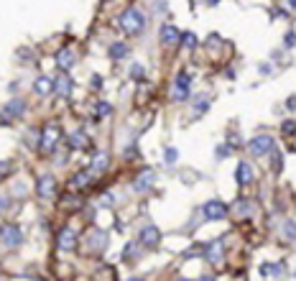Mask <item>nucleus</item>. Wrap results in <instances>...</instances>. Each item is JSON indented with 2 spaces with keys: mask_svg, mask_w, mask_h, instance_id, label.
Wrapping results in <instances>:
<instances>
[{
  "mask_svg": "<svg viewBox=\"0 0 296 281\" xmlns=\"http://www.w3.org/2000/svg\"><path fill=\"white\" fill-rule=\"evenodd\" d=\"M146 23H148V18H146V13L141 8H128L120 16V28L128 33V36H138V33H143Z\"/></svg>",
  "mask_w": 296,
  "mask_h": 281,
  "instance_id": "nucleus-1",
  "label": "nucleus"
},
{
  "mask_svg": "<svg viewBox=\"0 0 296 281\" xmlns=\"http://www.w3.org/2000/svg\"><path fill=\"white\" fill-rule=\"evenodd\" d=\"M248 149L253 156H271V153H276V141H273V136H268V133H260V136H255L250 141Z\"/></svg>",
  "mask_w": 296,
  "mask_h": 281,
  "instance_id": "nucleus-2",
  "label": "nucleus"
},
{
  "mask_svg": "<svg viewBox=\"0 0 296 281\" xmlns=\"http://www.w3.org/2000/svg\"><path fill=\"white\" fill-rule=\"evenodd\" d=\"M59 138H62V130L56 128V126H49V128H43V130H41V141H39V149H41L43 153H51V151L56 149V143H59Z\"/></svg>",
  "mask_w": 296,
  "mask_h": 281,
  "instance_id": "nucleus-3",
  "label": "nucleus"
},
{
  "mask_svg": "<svg viewBox=\"0 0 296 281\" xmlns=\"http://www.w3.org/2000/svg\"><path fill=\"white\" fill-rule=\"evenodd\" d=\"M0 235H3V245H5V248H18V245L23 243V230H21L18 225L5 222L3 230H0Z\"/></svg>",
  "mask_w": 296,
  "mask_h": 281,
  "instance_id": "nucleus-4",
  "label": "nucleus"
},
{
  "mask_svg": "<svg viewBox=\"0 0 296 281\" xmlns=\"http://www.w3.org/2000/svg\"><path fill=\"white\" fill-rule=\"evenodd\" d=\"M189 87H191V74L181 69L176 74V80H174V100L176 103H181V100L189 97Z\"/></svg>",
  "mask_w": 296,
  "mask_h": 281,
  "instance_id": "nucleus-5",
  "label": "nucleus"
},
{
  "mask_svg": "<svg viewBox=\"0 0 296 281\" xmlns=\"http://www.w3.org/2000/svg\"><path fill=\"white\" fill-rule=\"evenodd\" d=\"M202 212H204V220H225L227 205H225L222 199H210V202H204Z\"/></svg>",
  "mask_w": 296,
  "mask_h": 281,
  "instance_id": "nucleus-6",
  "label": "nucleus"
},
{
  "mask_svg": "<svg viewBox=\"0 0 296 281\" xmlns=\"http://www.w3.org/2000/svg\"><path fill=\"white\" fill-rule=\"evenodd\" d=\"M36 192H39V197H41V199H51V197L56 195V179H54L51 174L39 176V182H36Z\"/></svg>",
  "mask_w": 296,
  "mask_h": 281,
  "instance_id": "nucleus-7",
  "label": "nucleus"
},
{
  "mask_svg": "<svg viewBox=\"0 0 296 281\" xmlns=\"http://www.w3.org/2000/svg\"><path fill=\"white\" fill-rule=\"evenodd\" d=\"M23 110H26V103L23 100H18V97H13L10 103H5V108H3V123L8 126L13 118H21L23 115Z\"/></svg>",
  "mask_w": 296,
  "mask_h": 281,
  "instance_id": "nucleus-8",
  "label": "nucleus"
},
{
  "mask_svg": "<svg viewBox=\"0 0 296 281\" xmlns=\"http://www.w3.org/2000/svg\"><path fill=\"white\" fill-rule=\"evenodd\" d=\"M158 240H161V233H158L156 225H146L141 230V245L143 248H156Z\"/></svg>",
  "mask_w": 296,
  "mask_h": 281,
  "instance_id": "nucleus-9",
  "label": "nucleus"
},
{
  "mask_svg": "<svg viewBox=\"0 0 296 281\" xmlns=\"http://www.w3.org/2000/svg\"><path fill=\"white\" fill-rule=\"evenodd\" d=\"M153 179H156V174L151 172V169H146V172H141L138 176H135V182H133V189L138 195H143V192H148V189L153 187Z\"/></svg>",
  "mask_w": 296,
  "mask_h": 281,
  "instance_id": "nucleus-10",
  "label": "nucleus"
},
{
  "mask_svg": "<svg viewBox=\"0 0 296 281\" xmlns=\"http://www.w3.org/2000/svg\"><path fill=\"white\" fill-rule=\"evenodd\" d=\"M56 243H59V248L62 251H74L77 248V233L72 230V228H64L62 233H59V238H56Z\"/></svg>",
  "mask_w": 296,
  "mask_h": 281,
  "instance_id": "nucleus-11",
  "label": "nucleus"
},
{
  "mask_svg": "<svg viewBox=\"0 0 296 281\" xmlns=\"http://www.w3.org/2000/svg\"><path fill=\"white\" fill-rule=\"evenodd\" d=\"M204 256H207V261L220 266L222 263V240H214L210 245H204Z\"/></svg>",
  "mask_w": 296,
  "mask_h": 281,
  "instance_id": "nucleus-12",
  "label": "nucleus"
},
{
  "mask_svg": "<svg viewBox=\"0 0 296 281\" xmlns=\"http://www.w3.org/2000/svg\"><path fill=\"white\" fill-rule=\"evenodd\" d=\"M235 179H237V184H250L253 182V166L248 161H240L235 169Z\"/></svg>",
  "mask_w": 296,
  "mask_h": 281,
  "instance_id": "nucleus-13",
  "label": "nucleus"
},
{
  "mask_svg": "<svg viewBox=\"0 0 296 281\" xmlns=\"http://www.w3.org/2000/svg\"><path fill=\"white\" fill-rule=\"evenodd\" d=\"M33 92H36L39 97H46L54 92V82L49 80V77H36L33 80Z\"/></svg>",
  "mask_w": 296,
  "mask_h": 281,
  "instance_id": "nucleus-14",
  "label": "nucleus"
},
{
  "mask_svg": "<svg viewBox=\"0 0 296 281\" xmlns=\"http://www.w3.org/2000/svg\"><path fill=\"white\" fill-rule=\"evenodd\" d=\"M54 92H56V95H62V97H66V95L72 92V80H69V74H66V72H62L59 77H56Z\"/></svg>",
  "mask_w": 296,
  "mask_h": 281,
  "instance_id": "nucleus-15",
  "label": "nucleus"
},
{
  "mask_svg": "<svg viewBox=\"0 0 296 281\" xmlns=\"http://www.w3.org/2000/svg\"><path fill=\"white\" fill-rule=\"evenodd\" d=\"M74 59H77V56H74V51H72V49H62L59 54H56V64L62 66V72L69 69V66L74 64Z\"/></svg>",
  "mask_w": 296,
  "mask_h": 281,
  "instance_id": "nucleus-16",
  "label": "nucleus"
},
{
  "mask_svg": "<svg viewBox=\"0 0 296 281\" xmlns=\"http://www.w3.org/2000/svg\"><path fill=\"white\" fill-rule=\"evenodd\" d=\"M161 41L166 43V46H174L176 41H181V33H179L174 26H164V28H161Z\"/></svg>",
  "mask_w": 296,
  "mask_h": 281,
  "instance_id": "nucleus-17",
  "label": "nucleus"
},
{
  "mask_svg": "<svg viewBox=\"0 0 296 281\" xmlns=\"http://www.w3.org/2000/svg\"><path fill=\"white\" fill-rule=\"evenodd\" d=\"M69 149H74V151H79V149H87V136L82 130H74V133H69Z\"/></svg>",
  "mask_w": 296,
  "mask_h": 281,
  "instance_id": "nucleus-18",
  "label": "nucleus"
},
{
  "mask_svg": "<svg viewBox=\"0 0 296 281\" xmlns=\"http://www.w3.org/2000/svg\"><path fill=\"white\" fill-rule=\"evenodd\" d=\"M128 43H123V41H118V43H112L110 46V59H125L128 56Z\"/></svg>",
  "mask_w": 296,
  "mask_h": 281,
  "instance_id": "nucleus-19",
  "label": "nucleus"
},
{
  "mask_svg": "<svg viewBox=\"0 0 296 281\" xmlns=\"http://www.w3.org/2000/svg\"><path fill=\"white\" fill-rule=\"evenodd\" d=\"M105 169H107V153L100 151L92 156V172H105Z\"/></svg>",
  "mask_w": 296,
  "mask_h": 281,
  "instance_id": "nucleus-20",
  "label": "nucleus"
},
{
  "mask_svg": "<svg viewBox=\"0 0 296 281\" xmlns=\"http://www.w3.org/2000/svg\"><path fill=\"white\" fill-rule=\"evenodd\" d=\"M260 274H263L266 279H276L281 274V266L278 263H263V266H260Z\"/></svg>",
  "mask_w": 296,
  "mask_h": 281,
  "instance_id": "nucleus-21",
  "label": "nucleus"
},
{
  "mask_svg": "<svg viewBox=\"0 0 296 281\" xmlns=\"http://www.w3.org/2000/svg\"><path fill=\"white\" fill-rule=\"evenodd\" d=\"M89 174H92V172H77V174H74V179H72L74 187H85V184H89V179H92Z\"/></svg>",
  "mask_w": 296,
  "mask_h": 281,
  "instance_id": "nucleus-22",
  "label": "nucleus"
},
{
  "mask_svg": "<svg viewBox=\"0 0 296 281\" xmlns=\"http://www.w3.org/2000/svg\"><path fill=\"white\" fill-rule=\"evenodd\" d=\"M181 43H184L187 49H194L197 46V36L191 31H184V33H181Z\"/></svg>",
  "mask_w": 296,
  "mask_h": 281,
  "instance_id": "nucleus-23",
  "label": "nucleus"
},
{
  "mask_svg": "<svg viewBox=\"0 0 296 281\" xmlns=\"http://www.w3.org/2000/svg\"><path fill=\"white\" fill-rule=\"evenodd\" d=\"M130 77H133L135 82H141V80H146V69H143L141 64H133L130 66Z\"/></svg>",
  "mask_w": 296,
  "mask_h": 281,
  "instance_id": "nucleus-24",
  "label": "nucleus"
},
{
  "mask_svg": "<svg viewBox=\"0 0 296 281\" xmlns=\"http://www.w3.org/2000/svg\"><path fill=\"white\" fill-rule=\"evenodd\" d=\"M283 233H286L289 240H296V222L286 220V222H283Z\"/></svg>",
  "mask_w": 296,
  "mask_h": 281,
  "instance_id": "nucleus-25",
  "label": "nucleus"
},
{
  "mask_svg": "<svg viewBox=\"0 0 296 281\" xmlns=\"http://www.w3.org/2000/svg\"><path fill=\"white\" fill-rule=\"evenodd\" d=\"M110 112H112V105H110V103H100V105H97V115H100V118H107Z\"/></svg>",
  "mask_w": 296,
  "mask_h": 281,
  "instance_id": "nucleus-26",
  "label": "nucleus"
},
{
  "mask_svg": "<svg viewBox=\"0 0 296 281\" xmlns=\"http://www.w3.org/2000/svg\"><path fill=\"white\" fill-rule=\"evenodd\" d=\"M123 258H125V261H133V258H135V243H128V245H125Z\"/></svg>",
  "mask_w": 296,
  "mask_h": 281,
  "instance_id": "nucleus-27",
  "label": "nucleus"
},
{
  "mask_svg": "<svg viewBox=\"0 0 296 281\" xmlns=\"http://www.w3.org/2000/svg\"><path fill=\"white\" fill-rule=\"evenodd\" d=\"M281 130L286 133V136H294V133H296V120H286V123L281 126Z\"/></svg>",
  "mask_w": 296,
  "mask_h": 281,
  "instance_id": "nucleus-28",
  "label": "nucleus"
},
{
  "mask_svg": "<svg viewBox=\"0 0 296 281\" xmlns=\"http://www.w3.org/2000/svg\"><path fill=\"white\" fill-rule=\"evenodd\" d=\"M176 159H179L176 149H166V156H164V161H166V164H176Z\"/></svg>",
  "mask_w": 296,
  "mask_h": 281,
  "instance_id": "nucleus-29",
  "label": "nucleus"
},
{
  "mask_svg": "<svg viewBox=\"0 0 296 281\" xmlns=\"http://www.w3.org/2000/svg\"><path fill=\"white\" fill-rule=\"evenodd\" d=\"M207 105H210L207 100H197V105H194V115H202V112L207 110Z\"/></svg>",
  "mask_w": 296,
  "mask_h": 281,
  "instance_id": "nucleus-30",
  "label": "nucleus"
},
{
  "mask_svg": "<svg viewBox=\"0 0 296 281\" xmlns=\"http://www.w3.org/2000/svg\"><path fill=\"white\" fill-rule=\"evenodd\" d=\"M227 156H230V146H220V149H217V161L227 159Z\"/></svg>",
  "mask_w": 296,
  "mask_h": 281,
  "instance_id": "nucleus-31",
  "label": "nucleus"
},
{
  "mask_svg": "<svg viewBox=\"0 0 296 281\" xmlns=\"http://www.w3.org/2000/svg\"><path fill=\"white\" fill-rule=\"evenodd\" d=\"M260 74H271V64H260Z\"/></svg>",
  "mask_w": 296,
  "mask_h": 281,
  "instance_id": "nucleus-32",
  "label": "nucleus"
},
{
  "mask_svg": "<svg viewBox=\"0 0 296 281\" xmlns=\"http://www.w3.org/2000/svg\"><path fill=\"white\" fill-rule=\"evenodd\" d=\"M286 43H289V46H294V43H296V36H294V33H289V36H286Z\"/></svg>",
  "mask_w": 296,
  "mask_h": 281,
  "instance_id": "nucleus-33",
  "label": "nucleus"
},
{
  "mask_svg": "<svg viewBox=\"0 0 296 281\" xmlns=\"http://www.w3.org/2000/svg\"><path fill=\"white\" fill-rule=\"evenodd\" d=\"M197 281H214V276H210V274H204V276H199Z\"/></svg>",
  "mask_w": 296,
  "mask_h": 281,
  "instance_id": "nucleus-34",
  "label": "nucleus"
},
{
  "mask_svg": "<svg viewBox=\"0 0 296 281\" xmlns=\"http://www.w3.org/2000/svg\"><path fill=\"white\" fill-rule=\"evenodd\" d=\"M128 281H143L141 276H133V279H128Z\"/></svg>",
  "mask_w": 296,
  "mask_h": 281,
  "instance_id": "nucleus-35",
  "label": "nucleus"
},
{
  "mask_svg": "<svg viewBox=\"0 0 296 281\" xmlns=\"http://www.w3.org/2000/svg\"><path fill=\"white\" fill-rule=\"evenodd\" d=\"M291 8H296V0H291Z\"/></svg>",
  "mask_w": 296,
  "mask_h": 281,
  "instance_id": "nucleus-36",
  "label": "nucleus"
},
{
  "mask_svg": "<svg viewBox=\"0 0 296 281\" xmlns=\"http://www.w3.org/2000/svg\"><path fill=\"white\" fill-rule=\"evenodd\" d=\"M207 3H212V5H214V3H217V0H207Z\"/></svg>",
  "mask_w": 296,
  "mask_h": 281,
  "instance_id": "nucleus-37",
  "label": "nucleus"
}]
</instances>
